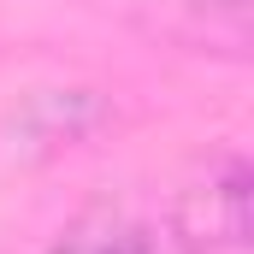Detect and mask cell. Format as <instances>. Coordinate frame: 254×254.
Wrapping results in <instances>:
<instances>
[{"instance_id": "3", "label": "cell", "mask_w": 254, "mask_h": 254, "mask_svg": "<svg viewBox=\"0 0 254 254\" xmlns=\"http://www.w3.org/2000/svg\"><path fill=\"white\" fill-rule=\"evenodd\" d=\"M184 6H201V12H219V18H231L237 30H243V12H249V0H184Z\"/></svg>"}, {"instance_id": "2", "label": "cell", "mask_w": 254, "mask_h": 254, "mask_svg": "<svg viewBox=\"0 0 254 254\" xmlns=\"http://www.w3.org/2000/svg\"><path fill=\"white\" fill-rule=\"evenodd\" d=\"M48 254H178V243L166 237V225L142 219L125 201H89L65 219Z\"/></svg>"}, {"instance_id": "1", "label": "cell", "mask_w": 254, "mask_h": 254, "mask_svg": "<svg viewBox=\"0 0 254 254\" xmlns=\"http://www.w3.org/2000/svg\"><path fill=\"white\" fill-rule=\"evenodd\" d=\"M166 237L178 254H249V166L243 154H213L172 201Z\"/></svg>"}]
</instances>
